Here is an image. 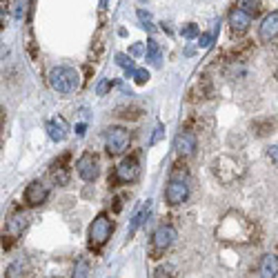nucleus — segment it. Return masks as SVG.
<instances>
[{
	"label": "nucleus",
	"instance_id": "7ed1b4c3",
	"mask_svg": "<svg viewBox=\"0 0 278 278\" xmlns=\"http://www.w3.org/2000/svg\"><path fill=\"white\" fill-rule=\"evenodd\" d=\"M105 147L109 156H120L129 147V132L122 127H109L105 132Z\"/></svg>",
	"mask_w": 278,
	"mask_h": 278
},
{
	"label": "nucleus",
	"instance_id": "39448f33",
	"mask_svg": "<svg viewBox=\"0 0 278 278\" xmlns=\"http://www.w3.org/2000/svg\"><path fill=\"white\" fill-rule=\"evenodd\" d=\"M76 172H78V176L82 178V180H87V182H92V180H96L98 178V174H100V167H98V158L94 156V154H82L80 158H78V162H76Z\"/></svg>",
	"mask_w": 278,
	"mask_h": 278
},
{
	"label": "nucleus",
	"instance_id": "bb28decb",
	"mask_svg": "<svg viewBox=\"0 0 278 278\" xmlns=\"http://www.w3.org/2000/svg\"><path fill=\"white\" fill-rule=\"evenodd\" d=\"M160 136H162V125H158L156 129H154V136H152V140H150V145H156L158 140H160Z\"/></svg>",
	"mask_w": 278,
	"mask_h": 278
},
{
	"label": "nucleus",
	"instance_id": "ddd939ff",
	"mask_svg": "<svg viewBox=\"0 0 278 278\" xmlns=\"http://www.w3.org/2000/svg\"><path fill=\"white\" fill-rule=\"evenodd\" d=\"M27 222H29V216L24 214V212H16V214L7 220V225H4V234H7V238L20 236L22 230L27 227Z\"/></svg>",
	"mask_w": 278,
	"mask_h": 278
},
{
	"label": "nucleus",
	"instance_id": "423d86ee",
	"mask_svg": "<svg viewBox=\"0 0 278 278\" xmlns=\"http://www.w3.org/2000/svg\"><path fill=\"white\" fill-rule=\"evenodd\" d=\"M138 174H140V167H138L136 158H125V160L116 167V172H114V182L129 185V182H134L138 178Z\"/></svg>",
	"mask_w": 278,
	"mask_h": 278
},
{
	"label": "nucleus",
	"instance_id": "6ab92c4d",
	"mask_svg": "<svg viewBox=\"0 0 278 278\" xmlns=\"http://www.w3.org/2000/svg\"><path fill=\"white\" fill-rule=\"evenodd\" d=\"M252 129L256 132V136H265V134L272 132V120H254Z\"/></svg>",
	"mask_w": 278,
	"mask_h": 278
},
{
	"label": "nucleus",
	"instance_id": "cd10ccee",
	"mask_svg": "<svg viewBox=\"0 0 278 278\" xmlns=\"http://www.w3.org/2000/svg\"><path fill=\"white\" fill-rule=\"evenodd\" d=\"M74 276H87V265H85V262H80V265L76 267V274H74Z\"/></svg>",
	"mask_w": 278,
	"mask_h": 278
},
{
	"label": "nucleus",
	"instance_id": "5701e85b",
	"mask_svg": "<svg viewBox=\"0 0 278 278\" xmlns=\"http://www.w3.org/2000/svg\"><path fill=\"white\" fill-rule=\"evenodd\" d=\"M132 78H136L138 85H145V82L150 80V72H147V69H134Z\"/></svg>",
	"mask_w": 278,
	"mask_h": 278
},
{
	"label": "nucleus",
	"instance_id": "9d476101",
	"mask_svg": "<svg viewBox=\"0 0 278 278\" xmlns=\"http://www.w3.org/2000/svg\"><path fill=\"white\" fill-rule=\"evenodd\" d=\"M250 24H252V16L242 7H238V9H234V12L230 14V27H232V32H234L236 36L245 34L247 29H250Z\"/></svg>",
	"mask_w": 278,
	"mask_h": 278
},
{
	"label": "nucleus",
	"instance_id": "c756f323",
	"mask_svg": "<svg viewBox=\"0 0 278 278\" xmlns=\"http://www.w3.org/2000/svg\"><path fill=\"white\" fill-rule=\"evenodd\" d=\"M105 4H107V0H100V7H105Z\"/></svg>",
	"mask_w": 278,
	"mask_h": 278
},
{
	"label": "nucleus",
	"instance_id": "aec40b11",
	"mask_svg": "<svg viewBox=\"0 0 278 278\" xmlns=\"http://www.w3.org/2000/svg\"><path fill=\"white\" fill-rule=\"evenodd\" d=\"M138 20H140L142 29H147V32H154V20H152V14L145 12V9H138Z\"/></svg>",
	"mask_w": 278,
	"mask_h": 278
},
{
	"label": "nucleus",
	"instance_id": "4be33fe9",
	"mask_svg": "<svg viewBox=\"0 0 278 278\" xmlns=\"http://www.w3.org/2000/svg\"><path fill=\"white\" fill-rule=\"evenodd\" d=\"M180 34H182V38H196V36H200V29H198V24H185V27L180 29Z\"/></svg>",
	"mask_w": 278,
	"mask_h": 278
},
{
	"label": "nucleus",
	"instance_id": "2eb2a0df",
	"mask_svg": "<svg viewBox=\"0 0 278 278\" xmlns=\"http://www.w3.org/2000/svg\"><path fill=\"white\" fill-rule=\"evenodd\" d=\"M150 207H152V200H147V202H142V207L140 210L134 214V218H132V225H129V236H134L138 232V227L145 222V218H147V214H150Z\"/></svg>",
	"mask_w": 278,
	"mask_h": 278
},
{
	"label": "nucleus",
	"instance_id": "393cba45",
	"mask_svg": "<svg viewBox=\"0 0 278 278\" xmlns=\"http://www.w3.org/2000/svg\"><path fill=\"white\" fill-rule=\"evenodd\" d=\"M109 87H112V80H109V78H105V80L98 82V89H96L98 96H105V94L109 92Z\"/></svg>",
	"mask_w": 278,
	"mask_h": 278
},
{
	"label": "nucleus",
	"instance_id": "1a4fd4ad",
	"mask_svg": "<svg viewBox=\"0 0 278 278\" xmlns=\"http://www.w3.org/2000/svg\"><path fill=\"white\" fill-rule=\"evenodd\" d=\"M174 150H176L178 156L187 158L196 152V136L192 132H180L176 138H174Z\"/></svg>",
	"mask_w": 278,
	"mask_h": 278
},
{
	"label": "nucleus",
	"instance_id": "c85d7f7f",
	"mask_svg": "<svg viewBox=\"0 0 278 278\" xmlns=\"http://www.w3.org/2000/svg\"><path fill=\"white\" fill-rule=\"evenodd\" d=\"M270 158H272L274 162H278V145H276V147H270Z\"/></svg>",
	"mask_w": 278,
	"mask_h": 278
},
{
	"label": "nucleus",
	"instance_id": "f257e3e1",
	"mask_svg": "<svg viewBox=\"0 0 278 278\" xmlns=\"http://www.w3.org/2000/svg\"><path fill=\"white\" fill-rule=\"evenodd\" d=\"M49 85L58 94H72L80 87V76L72 67H56L49 72Z\"/></svg>",
	"mask_w": 278,
	"mask_h": 278
},
{
	"label": "nucleus",
	"instance_id": "f3484780",
	"mask_svg": "<svg viewBox=\"0 0 278 278\" xmlns=\"http://www.w3.org/2000/svg\"><path fill=\"white\" fill-rule=\"evenodd\" d=\"M147 60H152L154 64H160V47L156 44V40L154 38H150L147 40Z\"/></svg>",
	"mask_w": 278,
	"mask_h": 278
},
{
	"label": "nucleus",
	"instance_id": "b1692460",
	"mask_svg": "<svg viewBox=\"0 0 278 278\" xmlns=\"http://www.w3.org/2000/svg\"><path fill=\"white\" fill-rule=\"evenodd\" d=\"M212 40H214V34H200V36H198V44H200L202 49L212 47Z\"/></svg>",
	"mask_w": 278,
	"mask_h": 278
},
{
	"label": "nucleus",
	"instance_id": "6e6552de",
	"mask_svg": "<svg viewBox=\"0 0 278 278\" xmlns=\"http://www.w3.org/2000/svg\"><path fill=\"white\" fill-rule=\"evenodd\" d=\"M49 196V187L44 185L42 180H34L27 185V190H24V202H27L29 207H38L42 205L44 200H47Z\"/></svg>",
	"mask_w": 278,
	"mask_h": 278
},
{
	"label": "nucleus",
	"instance_id": "dca6fc26",
	"mask_svg": "<svg viewBox=\"0 0 278 278\" xmlns=\"http://www.w3.org/2000/svg\"><path fill=\"white\" fill-rule=\"evenodd\" d=\"M69 158V154L67 156H62L58 162H54V167H52V178L58 182V185H67V180H69V174H67V167H64V160Z\"/></svg>",
	"mask_w": 278,
	"mask_h": 278
},
{
	"label": "nucleus",
	"instance_id": "f03ea898",
	"mask_svg": "<svg viewBox=\"0 0 278 278\" xmlns=\"http://www.w3.org/2000/svg\"><path fill=\"white\" fill-rule=\"evenodd\" d=\"M112 232H114V222L109 220V216L98 214L94 218L92 225H89V247H92V250H100V247L109 240Z\"/></svg>",
	"mask_w": 278,
	"mask_h": 278
},
{
	"label": "nucleus",
	"instance_id": "f8f14e48",
	"mask_svg": "<svg viewBox=\"0 0 278 278\" xmlns=\"http://www.w3.org/2000/svg\"><path fill=\"white\" fill-rule=\"evenodd\" d=\"M276 36H278V12H272L270 16H265L260 22V40L272 42Z\"/></svg>",
	"mask_w": 278,
	"mask_h": 278
},
{
	"label": "nucleus",
	"instance_id": "4468645a",
	"mask_svg": "<svg viewBox=\"0 0 278 278\" xmlns=\"http://www.w3.org/2000/svg\"><path fill=\"white\" fill-rule=\"evenodd\" d=\"M260 276L272 278L278 276V256L276 254H265L260 260Z\"/></svg>",
	"mask_w": 278,
	"mask_h": 278
},
{
	"label": "nucleus",
	"instance_id": "412c9836",
	"mask_svg": "<svg viewBox=\"0 0 278 278\" xmlns=\"http://www.w3.org/2000/svg\"><path fill=\"white\" fill-rule=\"evenodd\" d=\"M242 9H245L252 18H256L258 14H260V2H258V0H242Z\"/></svg>",
	"mask_w": 278,
	"mask_h": 278
},
{
	"label": "nucleus",
	"instance_id": "a878e982",
	"mask_svg": "<svg viewBox=\"0 0 278 278\" xmlns=\"http://www.w3.org/2000/svg\"><path fill=\"white\" fill-rule=\"evenodd\" d=\"M142 52H147V47H145V44H140V42H136L132 49H129V54H132V56H140Z\"/></svg>",
	"mask_w": 278,
	"mask_h": 278
},
{
	"label": "nucleus",
	"instance_id": "9b49d317",
	"mask_svg": "<svg viewBox=\"0 0 278 278\" xmlns=\"http://www.w3.org/2000/svg\"><path fill=\"white\" fill-rule=\"evenodd\" d=\"M47 134L54 142H62L69 134V125L62 116H56V118H49L47 120Z\"/></svg>",
	"mask_w": 278,
	"mask_h": 278
},
{
	"label": "nucleus",
	"instance_id": "0eeeda50",
	"mask_svg": "<svg viewBox=\"0 0 278 278\" xmlns=\"http://www.w3.org/2000/svg\"><path fill=\"white\" fill-rule=\"evenodd\" d=\"M187 196H190V187H187V182L182 180V178H172L170 185H167L165 190V198L170 205H182V202L187 200Z\"/></svg>",
	"mask_w": 278,
	"mask_h": 278
},
{
	"label": "nucleus",
	"instance_id": "a211bd4d",
	"mask_svg": "<svg viewBox=\"0 0 278 278\" xmlns=\"http://www.w3.org/2000/svg\"><path fill=\"white\" fill-rule=\"evenodd\" d=\"M116 62L120 64L122 69H125L127 76H132L134 69H136V67H134V60H132V54H129V56H127V54H118V56H116Z\"/></svg>",
	"mask_w": 278,
	"mask_h": 278
},
{
	"label": "nucleus",
	"instance_id": "20e7f679",
	"mask_svg": "<svg viewBox=\"0 0 278 278\" xmlns=\"http://www.w3.org/2000/svg\"><path fill=\"white\" fill-rule=\"evenodd\" d=\"M176 240V230L172 225H160L152 236V258H160Z\"/></svg>",
	"mask_w": 278,
	"mask_h": 278
}]
</instances>
